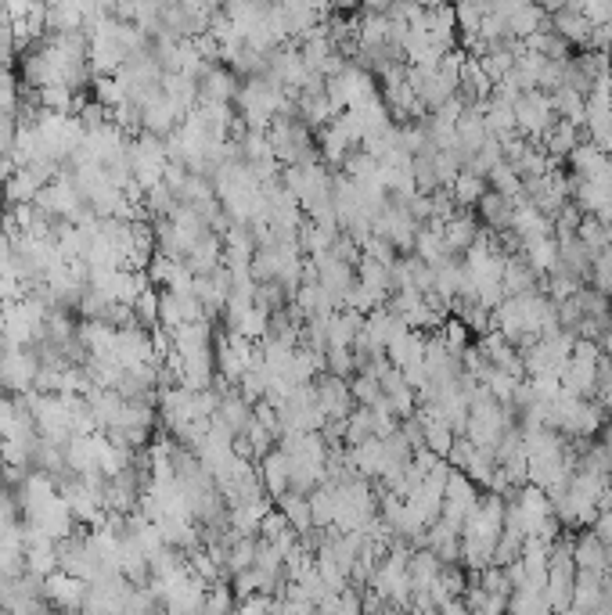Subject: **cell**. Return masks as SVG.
Masks as SVG:
<instances>
[{
  "instance_id": "1",
  "label": "cell",
  "mask_w": 612,
  "mask_h": 615,
  "mask_svg": "<svg viewBox=\"0 0 612 615\" xmlns=\"http://www.w3.org/2000/svg\"><path fill=\"white\" fill-rule=\"evenodd\" d=\"M501 533H504V497L490 490L479 493L476 508L468 511L465 526H461V565L468 572L490 569Z\"/></svg>"
},
{
  "instance_id": "2",
  "label": "cell",
  "mask_w": 612,
  "mask_h": 615,
  "mask_svg": "<svg viewBox=\"0 0 612 615\" xmlns=\"http://www.w3.org/2000/svg\"><path fill=\"white\" fill-rule=\"evenodd\" d=\"M281 454L288 461V479L292 493H310L328 482V446L321 432H299V436H281Z\"/></svg>"
},
{
  "instance_id": "3",
  "label": "cell",
  "mask_w": 612,
  "mask_h": 615,
  "mask_svg": "<svg viewBox=\"0 0 612 615\" xmlns=\"http://www.w3.org/2000/svg\"><path fill=\"white\" fill-rule=\"evenodd\" d=\"M267 141H270V152H274V162H285L288 170L292 166H306V162H317L314 130L296 112L274 119L267 130Z\"/></svg>"
},
{
  "instance_id": "4",
  "label": "cell",
  "mask_w": 612,
  "mask_h": 615,
  "mask_svg": "<svg viewBox=\"0 0 612 615\" xmlns=\"http://www.w3.org/2000/svg\"><path fill=\"white\" fill-rule=\"evenodd\" d=\"M555 123H558V116L544 90H526V94L515 101V130H519V137H526V141L540 144V137L548 134Z\"/></svg>"
},
{
  "instance_id": "5",
  "label": "cell",
  "mask_w": 612,
  "mask_h": 615,
  "mask_svg": "<svg viewBox=\"0 0 612 615\" xmlns=\"http://www.w3.org/2000/svg\"><path fill=\"white\" fill-rule=\"evenodd\" d=\"M314 393H317V407H321L324 421L328 425H346V418H350L353 410H357V400H353V389L346 378H335L324 371L321 378H314Z\"/></svg>"
},
{
  "instance_id": "6",
  "label": "cell",
  "mask_w": 612,
  "mask_h": 615,
  "mask_svg": "<svg viewBox=\"0 0 612 615\" xmlns=\"http://www.w3.org/2000/svg\"><path fill=\"white\" fill-rule=\"evenodd\" d=\"M36 385V360L29 349H0V393L29 396Z\"/></svg>"
},
{
  "instance_id": "7",
  "label": "cell",
  "mask_w": 612,
  "mask_h": 615,
  "mask_svg": "<svg viewBox=\"0 0 612 615\" xmlns=\"http://www.w3.org/2000/svg\"><path fill=\"white\" fill-rule=\"evenodd\" d=\"M195 83H198V105H234L238 87H242V80L224 62L206 65V72Z\"/></svg>"
},
{
  "instance_id": "8",
  "label": "cell",
  "mask_w": 612,
  "mask_h": 615,
  "mask_svg": "<svg viewBox=\"0 0 612 615\" xmlns=\"http://www.w3.org/2000/svg\"><path fill=\"white\" fill-rule=\"evenodd\" d=\"M573 562H576V572H598V576H609L612 572V547L602 544L591 529L573 540Z\"/></svg>"
},
{
  "instance_id": "9",
  "label": "cell",
  "mask_w": 612,
  "mask_h": 615,
  "mask_svg": "<svg viewBox=\"0 0 612 615\" xmlns=\"http://www.w3.org/2000/svg\"><path fill=\"white\" fill-rule=\"evenodd\" d=\"M540 288V274L526 263L522 252L515 256H504V267H501V292L504 299H519V295H530Z\"/></svg>"
},
{
  "instance_id": "10",
  "label": "cell",
  "mask_w": 612,
  "mask_h": 615,
  "mask_svg": "<svg viewBox=\"0 0 612 615\" xmlns=\"http://www.w3.org/2000/svg\"><path fill=\"white\" fill-rule=\"evenodd\" d=\"M260 486L270 493V497L278 500L285 493H292V479H288V461L281 454V446H274L270 454H263L260 461Z\"/></svg>"
},
{
  "instance_id": "11",
  "label": "cell",
  "mask_w": 612,
  "mask_h": 615,
  "mask_svg": "<svg viewBox=\"0 0 612 615\" xmlns=\"http://www.w3.org/2000/svg\"><path fill=\"white\" fill-rule=\"evenodd\" d=\"M479 231H483V227H479L476 213H458L454 220L443 223V238H447L454 256H465V252L472 249V241L479 238Z\"/></svg>"
},
{
  "instance_id": "12",
  "label": "cell",
  "mask_w": 612,
  "mask_h": 615,
  "mask_svg": "<svg viewBox=\"0 0 612 615\" xmlns=\"http://www.w3.org/2000/svg\"><path fill=\"white\" fill-rule=\"evenodd\" d=\"M278 511L285 515V522L292 529H296L299 536H306L310 529H314V511H310V497H303V493H285V497H278Z\"/></svg>"
},
{
  "instance_id": "13",
  "label": "cell",
  "mask_w": 612,
  "mask_h": 615,
  "mask_svg": "<svg viewBox=\"0 0 612 615\" xmlns=\"http://www.w3.org/2000/svg\"><path fill=\"white\" fill-rule=\"evenodd\" d=\"M504 615H555L544 598V590L537 587H515L512 598H508V612Z\"/></svg>"
},
{
  "instance_id": "14",
  "label": "cell",
  "mask_w": 612,
  "mask_h": 615,
  "mask_svg": "<svg viewBox=\"0 0 612 615\" xmlns=\"http://www.w3.org/2000/svg\"><path fill=\"white\" fill-rule=\"evenodd\" d=\"M558 615H591V612H580V608H566V612H558Z\"/></svg>"
}]
</instances>
